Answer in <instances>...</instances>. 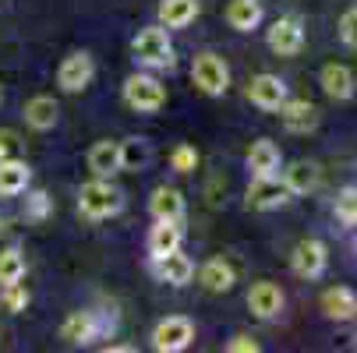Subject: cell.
Listing matches in <instances>:
<instances>
[{
  "label": "cell",
  "mask_w": 357,
  "mask_h": 353,
  "mask_svg": "<svg viewBox=\"0 0 357 353\" xmlns=\"http://www.w3.org/2000/svg\"><path fill=\"white\" fill-rule=\"evenodd\" d=\"M121 205H124V194L107 177H96V180L82 184V191H78V212L85 219H110L121 212Z\"/></svg>",
  "instance_id": "1"
},
{
  "label": "cell",
  "mask_w": 357,
  "mask_h": 353,
  "mask_svg": "<svg viewBox=\"0 0 357 353\" xmlns=\"http://www.w3.org/2000/svg\"><path fill=\"white\" fill-rule=\"evenodd\" d=\"M131 54L142 68H174V42L163 25H149L131 39Z\"/></svg>",
  "instance_id": "2"
},
{
  "label": "cell",
  "mask_w": 357,
  "mask_h": 353,
  "mask_svg": "<svg viewBox=\"0 0 357 353\" xmlns=\"http://www.w3.org/2000/svg\"><path fill=\"white\" fill-rule=\"evenodd\" d=\"M124 103L135 113H156L167 107V88L152 74H131L124 81Z\"/></svg>",
  "instance_id": "3"
},
{
  "label": "cell",
  "mask_w": 357,
  "mask_h": 353,
  "mask_svg": "<svg viewBox=\"0 0 357 353\" xmlns=\"http://www.w3.org/2000/svg\"><path fill=\"white\" fill-rule=\"evenodd\" d=\"M191 81L206 95H223L230 88V68L220 54H198L191 64Z\"/></svg>",
  "instance_id": "4"
},
{
  "label": "cell",
  "mask_w": 357,
  "mask_h": 353,
  "mask_svg": "<svg viewBox=\"0 0 357 353\" xmlns=\"http://www.w3.org/2000/svg\"><path fill=\"white\" fill-rule=\"evenodd\" d=\"M107 329H114V318L107 315H96V311H71L61 325V339L75 343V346H85L92 339H99Z\"/></svg>",
  "instance_id": "5"
},
{
  "label": "cell",
  "mask_w": 357,
  "mask_h": 353,
  "mask_svg": "<svg viewBox=\"0 0 357 353\" xmlns=\"http://www.w3.org/2000/svg\"><path fill=\"white\" fill-rule=\"evenodd\" d=\"M191 339H195V325L184 315L163 318L152 329V350H160V353H181V350L191 346Z\"/></svg>",
  "instance_id": "6"
},
{
  "label": "cell",
  "mask_w": 357,
  "mask_h": 353,
  "mask_svg": "<svg viewBox=\"0 0 357 353\" xmlns=\"http://www.w3.org/2000/svg\"><path fill=\"white\" fill-rule=\"evenodd\" d=\"M301 46H304V25L301 18L287 15V18H276L273 29H269V49L276 57H294L301 54Z\"/></svg>",
  "instance_id": "7"
},
{
  "label": "cell",
  "mask_w": 357,
  "mask_h": 353,
  "mask_svg": "<svg viewBox=\"0 0 357 353\" xmlns=\"http://www.w3.org/2000/svg\"><path fill=\"white\" fill-rule=\"evenodd\" d=\"M92 74H96V64H92V57L82 49V54H68V57L61 61V68H57V85H61L64 92H82V88H89Z\"/></svg>",
  "instance_id": "8"
},
{
  "label": "cell",
  "mask_w": 357,
  "mask_h": 353,
  "mask_svg": "<svg viewBox=\"0 0 357 353\" xmlns=\"http://www.w3.org/2000/svg\"><path fill=\"white\" fill-rule=\"evenodd\" d=\"M326 265H329V255H326V244L322 240L308 237V240H301L294 247V272L301 279H319L326 272Z\"/></svg>",
  "instance_id": "9"
},
{
  "label": "cell",
  "mask_w": 357,
  "mask_h": 353,
  "mask_svg": "<svg viewBox=\"0 0 357 353\" xmlns=\"http://www.w3.org/2000/svg\"><path fill=\"white\" fill-rule=\"evenodd\" d=\"M283 201H290V187L280 180V173L251 180V187H248V205L251 209H276Z\"/></svg>",
  "instance_id": "10"
},
{
  "label": "cell",
  "mask_w": 357,
  "mask_h": 353,
  "mask_svg": "<svg viewBox=\"0 0 357 353\" xmlns=\"http://www.w3.org/2000/svg\"><path fill=\"white\" fill-rule=\"evenodd\" d=\"M248 99H251L259 110H280L290 95H287L283 78H276V74H259V78H251V85H248Z\"/></svg>",
  "instance_id": "11"
},
{
  "label": "cell",
  "mask_w": 357,
  "mask_h": 353,
  "mask_svg": "<svg viewBox=\"0 0 357 353\" xmlns=\"http://www.w3.org/2000/svg\"><path fill=\"white\" fill-rule=\"evenodd\" d=\"M152 272H156L160 283L184 286V283H191V276H195V262H191L188 255H181V247H177V251H170V255L152 258Z\"/></svg>",
  "instance_id": "12"
},
{
  "label": "cell",
  "mask_w": 357,
  "mask_h": 353,
  "mask_svg": "<svg viewBox=\"0 0 357 353\" xmlns=\"http://www.w3.org/2000/svg\"><path fill=\"white\" fill-rule=\"evenodd\" d=\"M280 117H283V127L294 134H308L319 127V107L308 103V99H287L280 107Z\"/></svg>",
  "instance_id": "13"
},
{
  "label": "cell",
  "mask_w": 357,
  "mask_h": 353,
  "mask_svg": "<svg viewBox=\"0 0 357 353\" xmlns=\"http://www.w3.org/2000/svg\"><path fill=\"white\" fill-rule=\"evenodd\" d=\"M248 308H251L255 318H262V322L276 318L283 311V290L276 283H255L251 293H248Z\"/></svg>",
  "instance_id": "14"
},
{
  "label": "cell",
  "mask_w": 357,
  "mask_h": 353,
  "mask_svg": "<svg viewBox=\"0 0 357 353\" xmlns=\"http://www.w3.org/2000/svg\"><path fill=\"white\" fill-rule=\"evenodd\" d=\"M29 177H32V170L25 159L4 156L0 159V198H18L29 187Z\"/></svg>",
  "instance_id": "15"
},
{
  "label": "cell",
  "mask_w": 357,
  "mask_h": 353,
  "mask_svg": "<svg viewBox=\"0 0 357 353\" xmlns=\"http://www.w3.org/2000/svg\"><path fill=\"white\" fill-rule=\"evenodd\" d=\"M181 240H184L181 223H174V219H156V226L149 230V255H152V258L170 255V251L181 247Z\"/></svg>",
  "instance_id": "16"
},
{
  "label": "cell",
  "mask_w": 357,
  "mask_h": 353,
  "mask_svg": "<svg viewBox=\"0 0 357 353\" xmlns=\"http://www.w3.org/2000/svg\"><path fill=\"white\" fill-rule=\"evenodd\" d=\"M319 180H322V170L312 159H297L283 170V184L290 187V194H308L319 187Z\"/></svg>",
  "instance_id": "17"
},
{
  "label": "cell",
  "mask_w": 357,
  "mask_h": 353,
  "mask_svg": "<svg viewBox=\"0 0 357 353\" xmlns=\"http://www.w3.org/2000/svg\"><path fill=\"white\" fill-rule=\"evenodd\" d=\"M322 311L333 318V322H350L357 315V293L350 286H329L322 293Z\"/></svg>",
  "instance_id": "18"
},
{
  "label": "cell",
  "mask_w": 357,
  "mask_h": 353,
  "mask_svg": "<svg viewBox=\"0 0 357 353\" xmlns=\"http://www.w3.org/2000/svg\"><path fill=\"white\" fill-rule=\"evenodd\" d=\"M248 170L255 173V177H273V173H280V148H276V141H269V138H259L251 148H248Z\"/></svg>",
  "instance_id": "19"
},
{
  "label": "cell",
  "mask_w": 357,
  "mask_h": 353,
  "mask_svg": "<svg viewBox=\"0 0 357 353\" xmlns=\"http://www.w3.org/2000/svg\"><path fill=\"white\" fill-rule=\"evenodd\" d=\"M149 212L156 216V219H174V223H181L184 219V194L177 191V187H156L152 191V198H149Z\"/></svg>",
  "instance_id": "20"
},
{
  "label": "cell",
  "mask_w": 357,
  "mask_h": 353,
  "mask_svg": "<svg viewBox=\"0 0 357 353\" xmlns=\"http://www.w3.org/2000/svg\"><path fill=\"white\" fill-rule=\"evenodd\" d=\"M89 170L96 177H114L121 173V141H96L89 148Z\"/></svg>",
  "instance_id": "21"
},
{
  "label": "cell",
  "mask_w": 357,
  "mask_h": 353,
  "mask_svg": "<svg viewBox=\"0 0 357 353\" xmlns=\"http://www.w3.org/2000/svg\"><path fill=\"white\" fill-rule=\"evenodd\" d=\"M319 81H322V88H326L329 99H340V103H343V99L354 95V71L347 64H326L322 74H319Z\"/></svg>",
  "instance_id": "22"
},
{
  "label": "cell",
  "mask_w": 357,
  "mask_h": 353,
  "mask_svg": "<svg viewBox=\"0 0 357 353\" xmlns=\"http://www.w3.org/2000/svg\"><path fill=\"white\" fill-rule=\"evenodd\" d=\"M227 25L237 32H251L262 25V4L259 0H230L227 4Z\"/></svg>",
  "instance_id": "23"
},
{
  "label": "cell",
  "mask_w": 357,
  "mask_h": 353,
  "mask_svg": "<svg viewBox=\"0 0 357 353\" xmlns=\"http://www.w3.org/2000/svg\"><path fill=\"white\" fill-rule=\"evenodd\" d=\"M57 117H61V107L50 95H32L25 103V124L36 127V131H50L57 124Z\"/></svg>",
  "instance_id": "24"
},
{
  "label": "cell",
  "mask_w": 357,
  "mask_h": 353,
  "mask_svg": "<svg viewBox=\"0 0 357 353\" xmlns=\"http://www.w3.org/2000/svg\"><path fill=\"white\" fill-rule=\"evenodd\" d=\"M198 18V0H160L163 29H188Z\"/></svg>",
  "instance_id": "25"
},
{
  "label": "cell",
  "mask_w": 357,
  "mask_h": 353,
  "mask_svg": "<svg viewBox=\"0 0 357 353\" xmlns=\"http://www.w3.org/2000/svg\"><path fill=\"white\" fill-rule=\"evenodd\" d=\"M198 283L206 286L209 293H227L234 286V269L223 258H213V262H206L198 269Z\"/></svg>",
  "instance_id": "26"
},
{
  "label": "cell",
  "mask_w": 357,
  "mask_h": 353,
  "mask_svg": "<svg viewBox=\"0 0 357 353\" xmlns=\"http://www.w3.org/2000/svg\"><path fill=\"white\" fill-rule=\"evenodd\" d=\"M152 159V145L145 138H128L121 141V170H142Z\"/></svg>",
  "instance_id": "27"
},
{
  "label": "cell",
  "mask_w": 357,
  "mask_h": 353,
  "mask_svg": "<svg viewBox=\"0 0 357 353\" xmlns=\"http://www.w3.org/2000/svg\"><path fill=\"white\" fill-rule=\"evenodd\" d=\"M18 279H25V258H22V251L18 247L0 251V286L18 283Z\"/></svg>",
  "instance_id": "28"
},
{
  "label": "cell",
  "mask_w": 357,
  "mask_h": 353,
  "mask_svg": "<svg viewBox=\"0 0 357 353\" xmlns=\"http://www.w3.org/2000/svg\"><path fill=\"white\" fill-rule=\"evenodd\" d=\"M333 212H336V219H340L343 226H357V184H350V187H343V191L336 194Z\"/></svg>",
  "instance_id": "29"
},
{
  "label": "cell",
  "mask_w": 357,
  "mask_h": 353,
  "mask_svg": "<svg viewBox=\"0 0 357 353\" xmlns=\"http://www.w3.org/2000/svg\"><path fill=\"white\" fill-rule=\"evenodd\" d=\"M0 300H4V308H8L11 315L25 311V308H29V290H25V283H22V279H18V283H8V286H4V297H0Z\"/></svg>",
  "instance_id": "30"
},
{
  "label": "cell",
  "mask_w": 357,
  "mask_h": 353,
  "mask_svg": "<svg viewBox=\"0 0 357 353\" xmlns=\"http://www.w3.org/2000/svg\"><path fill=\"white\" fill-rule=\"evenodd\" d=\"M195 163H198V152H195L191 145H177L174 152H170V166H174L177 173H191Z\"/></svg>",
  "instance_id": "31"
},
{
  "label": "cell",
  "mask_w": 357,
  "mask_h": 353,
  "mask_svg": "<svg viewBox=\"0 0 357 353\" xmlns=\"http://www.w3.org/2000/svg\"><path fill=\"white\" fill-rule=\"evenodd\" d=\"M50 216V198L43 191H32L25 198V219H46Z\"/></svg>",
  "instance_id": "32"
},
{
  "label": "cell",
  "mask_w": 357,
  "mask_h": 353,
  "mask_svg": "<svg viewBox=\"0 0 357 353\" xmlns=\"http://www.w3.org/2000/svg\"><path fill=\"white\" fill-rule=\"evenodd\" d=\"M340 39L347 46H357V8L343 11V18H340Z\"/></svg>",
  "instance_id": "33"
},
{
  "label": "cell",
  "mask_w": 357,
  "mask_h": 353,
  "mask_svg": "<svg viewBox=\"0 0 357 353\" xmlns=\"http://www.w3.org/2000/svg\"><path fill=\"white\" fill-rule=\"evenodd\" d=\"M227 350H230V353H259V343H255L251 336H234V339L227 343Z\"/></svg>",
  "instance_id": "34"
},
{
  "label": "cell",
  "mask_w": 357,
  "mask_h": 353,
  "mask_svg": "<svg viewBox=\"0 0 357 353\" xmlns=\"http://www.w3.org/2000/svg\"><path fill=\"white\" fill-rule=\"evenodd\" d=\"M11 145H15V134L11 131H0V159L11 152Z\"/></svg>",
  "instance_id": "35"
},
{
  "label": "cell",
  "mask_w": 357,
  "mask_h": 353,
  "mask_svg": "<svg viewBox=\"0 0 357 353\" xmlns=\"http://www.w3.org/2000/svg\"><path fill=\"white\" fill-rule=\"evenodd\" d=\"M354 251H357V237H354Z\"/></svg>",
  "instance_id": "36"
}]
</instances>
